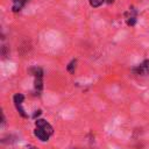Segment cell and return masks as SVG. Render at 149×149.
<instances>
[{
    "instance_id": "1",
    "label": "cell",
    "mask_w": 149,
    "mask_h": 149,
    "mask_svg": "<svg viewBox=\"0 0 149 149\" xmlns=\"http://www.w3.org/2000/svg\"><path fill=\"white\" fill-rule=\"evenodd\" d=\"M29 72L34 76L35 80H34V86H35V92L37 94H40V92L42 91L43 88V70L38 66H35V68H31L29 70Z\"/></svg>"
},
{
    "instance_id": "2",
    "label": "cell",
    "mask_w": 149,
    "mask_h": 149,
    "mask_svg": "<svg viewBox=\"0 0 149 149\" xmlns=\"http://www.w3.org/2000/svg\"><path fill=\"white\" fill-rule=\"evenodd\" d=\"M132 72L137 76H148L149 74V59H146L137 66L133 68Z\"/></svg>"
},
{
    "instance_id": "3",
    "label": "cell",
    "mask_w": 149,
    "mask_h": 149,
    "mask_svg": "<svg viewBox=\"0 0 149 149\" xmlns=\"http://www.w3.org/2000/svg\"><path fill=\"white\" fill-rule=\"evenodd\" d=\"M13 100H14V105H15V107H16L17 112L21 114V116L27 118L28 115L24 113V109H23V107H22V102H23V100H24V95H23V94H21V93H16V94L14 95Z\"/></svg>"
},
{
    "instance_id": "4",
    "label": "cell",
    "mask_w": 149,
    "mask_h": 149,
    "mask_svg": "<svg viewBox=\"0 0 149 149\" xmlns=\"http://www.w3.org/2000/svg\"><path fill=\"white\" fill-rule=\"evenodd\" d=\"M35 125H36V127L42 128L43 130H45L49 135H52L54 134V128H52V126L47 120H44V119H37L35 121Z\"/></svg>"
},
{
    "instance_id": "5",
    "label": "cell",
    "mask_w": 149,
    "mask_h": 149,
    "mask_svg": "<svg viewBox=\"0 0 149 149\" xmlns=\"http://www.w3.org/2000/svg\"><path fill=\"white\" fill-rule=\"evenodd\" d=\"M136 14H137V12L135 10L134 7H130L129 10L125 14V16H126V22H127L128 26H130V27L135 26V23H136Z\"/></svg>"
},
{
    "instance_id": "6",
    "label": "cell",
    "mask_w": 149,
    "mask_h": 149,
    "mask_svg": "<svg viewBox=\"0 0 149 149\" xmlns=\"http://www.w3.org/2000/svg\"><path fill=\"white\" fill-rule=\"evenodd\" d=\"M34 135H35L38 140H41L42 142L48 141V140H49V137H50V135H49L45 130H43L42 128H38V127H36V129L34 130Z\"/></svg>"
},
{
    "instance_id": "7",
    "label": "cell",
    "mask_w": 149,
    "mask_h": 149,
    "mask_svg": "<svg viewBox=\"0 0 149 149\" xmlns=\"http://www.w3.org/2000/svg\"><path fill=\"white\" fill-rule=\"evenodd\" d=\"M28 0H13V7L12 10L13 12H20L22 9V7L26 5Z\"/></svg>"
},
{
    "instance_id": "8",
    "label": "cell",
    "mask_w": 149,
    "mask_h": 149,
    "mask_svg": "<svg viewBox=\"0 0 149 149\" xmlns=\"http://www.w3.org/2000/svg\"><path fill=\"white\" fill-rule=\"evenodd\" d=\"M76 64H77V59H72V61L68 64L66 70H68L70 73H73V72H74V69H76Z\"/></svg>"
},
{
    "instance_id": "9",
    "label": "cell",
    "mask_w": 149,
    "mask_h": 149,
    "mask_svg": "<svg viewBox=\"0 0 149 149\" xmlns=\"http://www.w3.org/2000/svg\"><path fill=\"white\" fill-rule=\"evenodd\" d=\"M88 2H90V5H91L92 7H99V6H101L104 2H106V0H88Z\"/></svg>"
},
{
    "instance_id": "10",
    "label": "cell",
    "mask_w": 149,
    "mask_h": 149,
    "mask_svg": "<svg viewBox=\"0 0 149 149\" xmlns=\"http://www.w3.org/2000/svg\"><path fill=\"white\" fill-rule=\"evenodd\" d=\"M1 54H2V56L3 57H7L8 56V54H9V50H8V48H7V45H2L1 47Z\"/></svg>"
},
{
    "instance_id": "11",
    "label": "cell",
    "mask_w": 149,
    "mask_h": 149,
    "mask_svg": "<svg viewBox=\"0 0 149 149\" xmlns=\"http://www.w3.org/2000/svg\"><path fill=\"white\" fill-rule=\"evenodd\" d=\"M27 148H28V149H37V148H35L34 146H30V144H29V146H27Z\"/></svg>"
},
{
    "instance_id": "12",
    "label": "cell",
    "mask_w": 149,
    "mask_h": 149,
    "mask_svg": "<svg viewBox=\"0 0 149 149\" xmlns=\"http://www.w3.org/2000/svg\"><path fill=\"white\" fill-rule=\"evenodd\" d=\"M106 2H107V3H113L114 0H106Z\"/></svg>"
}]
</instances>
